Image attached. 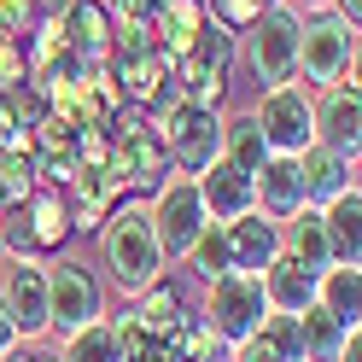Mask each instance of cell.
Masks as SVG:
<instances>
[{"instance_id": "6da1fadb", "label": "cell", "mask_w": 362, "mask_h": 362, "mask_svg": "<svg viewBox=\"0 0 362 362\" xmlns=\"http://www.w3.org/2000/svg\"><path fill=\"white\" fill-rule=\"evenodd\" d=\"M100 245V269H105V286H117L123 298H141L152 281H164V245H158L152 228V211H146V193H123L111 216L94 228Z\"/></svg>"}, {"instance_id": "7a4b0ae2", "label": "cell", "mask_w": 362, "mask_h": 362, "mask_svg": "<svg viewBox=\"0 0 362 362\" xmlns=\"http://www.w3.org/2000/svg\"><path fill=\"white\" fill-rule=\"evenodd\" d=\"M64 245H71V199L59 187H47V181H41L24 205L0 211V252L6 257L53 263V257H64Z\"/></svg>"}, {"instance_id": "3957f363", "label": "cell", "mask_w": 362, "mask_h": 362, "mask_svg": "<svg viewBox=\"0 0 362 362\" xmlns=\"http://www.w3.org/2000/svg\"><path fill=\"white\" fill-rule=\"evenodd\" d=\"M298 24H304V12L292 6V0H269L252 24L240 30V35H245V41H240L245 71H252L263 88L298 76Z\"/></svg>"}, {"instance_id": "277c9868", "label": "cell", "mask_w": 362, "mask_h": 362, "mask_svg": "<svg viewBox=\"0 0 362 362\" xmlns=\"http://www.w3.org/2000/svg\"><path fill=\"white\" fill-rule=\"evenodd\" d=\"M234 59H240V35L205 18V30L193 35V47L175 59V88H181V100L222 111V100H228V76H234Z\"/></svg>"}, {"instance_id": "5b68a950", "label": "cell", "mask_w": 362, "mask_h": 362, "mask_svg": "<svg viewBox=\"0 0 362 362\" xmlns=\"http://www.w3.org/2000/svg\"><path fill=\"white\" fill-rule=\"evenodd\" d=\"M94 322H105V281L82 257H53L47 263V333L71 339Z\"/></svg>"}, {"instance_id": "8992f818", "label": "cell", "mask_w": 362, "mask_h": 362, "mask_svg": "<svg viewBox=\"0 0 362 362\" xmlns=\"http://www.w3.org/2000/svg\"><path fill=\"white\" fill-rule=\"evenodd\" d=\"M351 71H356V30L345 18H333V12H304V24H298V76L292 82H304L315 94V88H327V82L351 76Z\"/></svg>"}, {"instance_id": "52a82bcc", "label": "cell", "mask_w": 362, "mask_h": 362, "mask_svg": "<svg viewBox=\"0 0 362 362\" xmlns=\"http://www.w3.org/2000/svg\"><path fill=\"white\" fill-rule=\"evenodd\" d=\"M152 134H158V146H164L170 170H181V175H199L205 164L222 158V111H211V105L181 100L175 111L152 117Z\"/></svg>"}, {"instance_id": "ba28073f", "label": "cell", "mask_w": 362, "mask_h": 362, "mask_svg": "<svg viewBox=\"0 0 362 362\" xmlns=\"http://www.w3.org/2000/svg\"><path fill=\"white\" fill-rule=\"evenodd\" d=\"M105 175L117 181L123 193H152L158 181L170 175V158L152 134V117L134 111V117H117L111 123V146H105Z\"/></svg>"}, {"instance_id": "9c48e42d", "label": "cell", "mask_w": 362, "mask_h": 362, "mask_svg": "<svg viewBox=\"0 0 362 362\" xmlns=\"http://www.w3.org/2000/svg\"><path fill=\"white\" fill-rule=\"evenodd\" d=\"M146 211H152V228H158V245H164V263H181L187 245L205 234V199H199V181L170 170L158 187L146 193Z\"/></svg>"}, {"instance_id": "30bf717a", "label": "cell", "mask_w": 362, "mask_h": 362, "mask_svg": "<svg viewBox=\"0 0 362 362\" xmlns=\"http://www.w3.org/2000/svg\"><path fill=\"white\" fill-rule=\"evenodd\" d=\"M252 123H257V134H263V146H269V152L298 158L304 146H315V105H310V88H304V82L257 88Z\"/></svg>"}, {"instance_id": "8fae6325", "label": "cell", "mask_w": 362, "mask_h": 362, "mask_svg": "<svg viewBox=\"0 0 362 362\" xmlns=\"http://www.w3.org/2000/svg\"><path fill=\"white\" fill-rule=\"evenodd\" d=\"M205 327L222 339L228 351H240L245 339L257 333V322L269 315V304H263V286L252 281V275H216L211 286H205Z\"/></svg>"}, {"instance_id": "7c38bea8", "label": "cell", "mask_w": 362, "mask_h": 362, "mask_svg": "<svg viewBox=\"0 0 362 362\" xmlns=\"http://www.w3.org/2000/svg\"><path fill=\"white\" fill-rule=\"evenodd\" d=\"M0 304H6L18 339H24V345H41V339H47V263L12 257L0 269Z\"/></svg>"}, {"instance_id": "4fadbf2b", "label": "cell", "mask_w": 362, "mask_h": 362, "mask_svg": "<svg viewBox=\"0 0 362 362\" xmlns=\"http://www.w3.org/2000/svg\"><path fill=\"white\" fill-rule=\"evenodd\" d=\"M310 105H315V146H333V152L356 158V146H362V94H356V71L339 76V82H327V88H315Z\"/></svg>"}, {"instance_id": "5bb4252c", "label": "cell", "mask_w": 362, "mask_h": 362, "mask_svg": "<svg viewBox=\"0 0 362 362\" xmlns=\"http://www.w3.org/2000/svg\"><path fill=\"white\" fill-rule=\"evenodd\" d=\"M222 234H228V275H263L269 263L281 257V222H269L263 211H245L234 222H222Z\"/></svg>"}, {"instance_id": "9a60e30c", "label": "cell", "mask_w": 362, "mask_h": 362, "mask_svg": "<svg viewBox=\"0 0 362 362\" xmlns=\"http://www.w3.org/2000/svg\"><path fill=\"white\" fill-rule=\"evenodd\" d=\"M193 181H199V199H205V216H211V222H234V216H245V211H257L252 175H245L240 164H228V158L205 164Z\"/></svg>"}, {"instance_id": "2e32d148", "label": "cell", "mask_w": 362, "mask_h": 362, "mask_svg": "<svg viewBox=\"0 0 362 362\" xmlns=\"http://www.w3.org/2000/svg\"><path fill=\"white\" fill-rule=\"evenodd\" d=\"M252 193H257V211L269 222H286V216H298L304 211V175H298V158H281V152H269L257 175H252Z\"/></svg>"}, {"instance_id": "e0dca14e", "label": "cell", "mask_w": 362, "mask_h": 362, "mask_svg": "<svg viewBox=\"0 0 362 362\" xmlns=\"http://www.w3.org/2000/svg\"><path fill=\"white\" fill-rule=\"evenodd\" d=\"M59 30H64V41L76 47V59L88 71H105V59H111V12H105V0H76V6L59 18Z\"/></svg>"}, {"instance_id": "ac0fdd59", "label": "cell", "mask_w": 362, "mask_h": 362, "mask_svg": "<svg viewBox=\"0 0 362 362\" xmlns=\"http://www.w3.org/2000/svg\"><path fill=\"white\" fill-rule=\"evenodd\" d=\"M298 175H304V205L322 211L327 199H339L345 187H356V158L333 152V146H304L298 152Z\"/></svg>"}, {"instance_id": "d6986e66", "label": "cell", "mask_w": 362, "mask_h": 362, "mask_svg": "<svg viewBox=\"0 0 362 362\" xmlns=\"http://www.w3.org/2000/svg\"><path fill=\"white\" fill-rule=\"evenodd\" d=\"M257 286H263V304L275 310V315H304L315 304V275H310L304 263H292L286 252L257 275Z\"/></svg>"}, {"instance_id": "ffe728a7", "label": "cell", "mask_w": 362, "mask_h": 362, "mask_svg": "<svg viewBox=\"0 0 362 362\" xmlns=\"http://www.w3.org/2000/svg\"><path fill=\"white\" fill-rule=\"evenodd\" d=\"M322 228H327L333 263L362 269V187H345L339 199H327V205H322Z\"/></svg>"}, {"instance_id": "44dd1931", "label": "cell", "mask_w": 362, "mask_h": 362, "mask_svg": "<svg viewBox=\"0 0 362 362\" xmlns=\"http://www.w3.org/2000/svg\"><path fill=\"white\" fill-rule=\"evenodd\" d=\"M234 362H304V339H298V315H275L269 310L257 333L234 351Z\"/></svg>"}, {"instance_id": "7402d4cb", "label": "cell", "mask_w": 362, "mask_h": 362, "mask_svg": "<svg viewBox=\"0 0 362 362\" xmlns=\"http://www.w3.org/2000/svg\"><path fill=\"white\" fill-rule=\"evenodd\" d=\"M281 252H286L292 263H304L310 275H322V269L333 263V252H327V228H322V211H315V205H304L298 216L281 222Z\"/></svg>"}, {"instance_id": "603a6c76", "label": "cell", "mask_w": 362, "mask_h": 362, "mask_svg": "<svg viewBox=\"0 0 362 362\" xmlns=\"http://www.w3.org/2000/svg\"><path fill=\"white\" fill-rule=\"evenodd\" d=\"M362 322H339V315H327L322 304H310L298 315V339H304V362H339V351H345V339L356 333Z\"/></svg>"}, {"instance_id": "cb8c5ba5", "label": "cell", "mask_w": 362, "mask_h": 362, "mask_svg": "<svg viewBox=\"0 0 362 362\" xmlns=\"http://www.w3.org/2000/svg\"><path fill=\"white\" fill-rule=\"evenodd\" d=\"M199 30H205V0H170V6L152 18V41H158V53H170V59L187 53Z\"/></svg>"}, {"instance_id": "d4e9b609", "label": "cell", "mask_w": 362, "mask_h": 362, "mask_svg": "<svg viewBox=\"0 0 362 362\" xmlns=\"http://www.w3.org/2000/svg\"><path fill=\"white\" fill-rule=\"evenodd\" d=\"M315 304L339 322H362V269L351 263H327L322 275H315Z\"/></svg>"}, {"instance_id": "484cf974", "label": "cell", "mask_w": 362, "mask_h": 362, "mask_svg": "<svg viewBox=\"0 0 362 362\" xmlns=\"http://www.w3.org/2000/svg\"><path fill=\"white\" fill-rule=\"evenodd\" d=\"M222 158H228V164H240L245 175H257V164L269 158L263 134H257V123H252V111H234V117H222Z\"/></svg>"}, {"instance_id": "4316f807", "label": "cell", "mask_w": 362, "mask_h": 362, "mask_svg": "<svg viewBox=\"0 0 362 362\" xmlns=\"http://www.w3.org/2000/svg\"><path fill=\"white\" fill-rule=\"evenodd\" d=\"M134 315H141V327H152V333H170L181 315H187V298H181V286L164 275V281H152L141 298H134Z\"/></svg>"}, {"instance_id": "83f0119b", "label": "cell", "mask_w": 362, "mask_h": 362, "mask_svg": "<svg viewBox=\"0 0 362 362\" xmlns=\"http://www.w3.org/2000/svg\"><path fill=\"white\" fill-rule=\"evenodd\" d=\"M181 269H193V281H199V286H211L216 275H228V234H222V222H205V234L187 245Z\"/></svg>"}, {"instance_id": "f1b7e54d", "label": "cell", "mask_w": 362, "mask_h": 362, "mask_svg": "<svg viewBox=\"0 0 362 362\" xmlns=\"http://www.w3.org/2000/svg\"><path fill=\"white\" fill-rule=\"evenodd\" d=\"M59 356L64 362H123V345L111 333V322H94V327L71 333V339H59Z\"/></svg>"}, {"instance_id": "f546056e", "label": "cell", "mask_w": 362, "mask_h": 362, "mask_svg": "<svg viewBox=\"0 0 362 362\" xmlns=\"http://www.w3.org/2000/svg\"><path fill=\"white\" fill-rule=\"evenodd\" d=\"M269 6V0H205V18H211V24H222V30H245V24H252V18Z\"/></svg>"}, {"instance_id": "4dcf8cb0", "label": "cell", "mask_w": 362, "mask_h": 362, "mask_svg": "<svg viewBox=\"0 0 362 362\" xmlns=\"http://www.w3.org/2000/svg\"><path fill=\"white\" fill-rule=\"evenodd\" d=\"M18 82H30V64H24V35H6L0 30V94Z\"/></svg>"}, {"instance_id": "1f68e13d", "label": "cell", "mask_w": 362, "mask_h": 362, "mask_svg": "<svg viewBox=\"0 0 362 362\" xmlns=\"http://www.w3.org/2000/svg\"><path fill=\"white\" fill-rule=\"evenodd\" d=\"M164 6H170V0H105L111 24H152Z\"/></svg>"}, {"instance_id": "d6a6232c", "label": "cell", "mask_w": 362, "mask_h": 362, "mask_svg": "<svg viewBox=\"0 0 362 362\" xmlns=\"http://www.w3.org/2000/svg\"><path fill=\"white\" fill-rule=\"evenodd\" d=\"M0 152H30V129H24V117L12 111L6 94H0Z\"/></svg>"}, {"instance_id": "836d02e7", "label": "cell", "mask_w": 362, "mask_h": 362, "mask_svg": "<svg viewBox=\"0 0 362 362\" xmlns=\"http://www.w3.org/2000/svg\"><path fill=\"white\" fill-rule=\"evenodd\" d=\"M0 30L6 35H30L35 30V0H0Z\"/></svg>"}, {"instance_id": "e575fe53", "label": "cell", "mask_w": 362, "mask_h": 362, "mask_svg": "<svg viewBox=\"0 0 362 362\" xmlns=\"http://www.w3.org/2000/svg\"><path fill=\"white\" fill-rule=\"evenodd\" d=\"M18 345H24V339H18V327H12L6 304H0V356H6V351H18Z\"/></svg>"}, {"instance_id": "d590c367", "label": "cell", "mask_w": 362, "mask_h": 362, "mask_svg": "<svg viewBox=\"0 0 362 362\" xmlns=\"http://www.w3.org/2000/svg\"><path fill=\"white\" fill-rule=\"evenodd\" d=\"M339 362H362V327L345 339V351H339Z\"/></svg>"}, {"instance_id": "8d00e7d4", "label": "cell", "mask_w": 362, "mask_h": 362, "mask_svg": "<svg viewBox=\"0 0 362 362\" xmlns=\"http://www.w3.org/2000/svg\"><path fill=\"white\" fill-rule=\"evenodd\" d=\"M30 362H64V356H59V351H35V345H30Z\"/></svg>"}, {"instance_id": "74e56055", "label": "cell", "mask_w": 362, "mask_h": 362, "mask_svg": "<svg viewBox=\"0 0 362 362\" xmlns=\"http://www.w3.org/2000/svg\"><path fill=\"white\" fill-rule=\"evenodd\" d=\"M298 12H327V0H292Z\"/></svg>"}, {"instance_id": "f35d334b", "label": "cell", "mask_w": 362, "mask_h": 362, "mask_svg": "<svg viewBox=\"0 0 362 362\" xmlns=\"http://www.w3.org/2000/svg\"><path fill=\"white\" fill-rule=\"evenodd\" d=\"M0 257H6V252H0Z\"/></svg>"}]
</instances>
